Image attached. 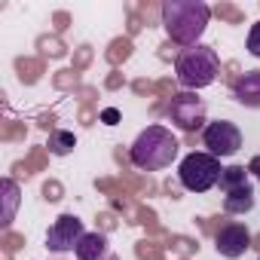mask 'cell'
I'll use <instances>...</instances> for the list:
<instances>
[{
    "label": "cell",
    "instance_id": "cell-1",
    "mask_svg": "<svg viewBox=\"0 0 260 260\" xmlns=\"http://www.w3.org/2000/svg\"><path fill=\"white\" fill-rule=\"evenodd\" d=\"M211 10L202 0H166L162 4V28L178 46H196L205 34Z\"/></svg>",
    "mask_w": 260,
    "mask_h": 260
},
{
    "label": "cell",
    "instance_id": "cell-2",
    "mask_svg": "<svg viewBox=\"0 0 260 260\" xmlns=\"http://www.w3.org/2000/svg\"><path fill=\"white\" fill-rule=\"evenodd\" d=\"M128 156H132V166L141 172H159L178 159V138L166 125H147L128 147Z\"/></svg>",
    "mask_w": 260,
    "mask_h": 260
},
{
    "label": "cell",
    "instance_id": "cell-3",
    "mask_svg": "<svg viewBox=\"0 0 260 260\" xmlns=\"http://www.w3.org/2000/svg\"><path fill=\"white\" fill-rule=\"evenodd\" d=\"M220 74V58L211 46L205 43H196V46H187L178 52L175 58V77L178 83L184 86V92H196V89H205L217 80Z\"/></svg>",
    "mask_w": 260,
    "mask_h": 260
},
{
    "label": "cell",
    "instance_id": "cell-4",
    "mask_svg": "<svg viewBox=\"0 0 260 260\" xmlns=\"http://www.w3.org/2000/svg\"><path fill=\"white\" fill-rule=\"evenodd\" d=\"M220 159L217 156H211L208 150H193V153H187L184 159H181V166H178V181H181V187L184 190H190V193H205V190H211V187H217V181H220Z\"/></svg>",
    "mask_w": 260,
    "mask_h": 260
},
{
    "label": "cell",
    "instance_id": "cell-5",
    "mask_svg": "<svg viewBox=\"0 0 260 260\" xmlns=\"http://www.w3.org/2000/svg\"><path fill=\"white\" fill-rule=\"evenodd\" d=\"M169 119L181 128V132H199V128H205V101L196 95V92H178L172 95L169 107H166Z\"/></svg>",
    "mask_w": 260,
    "mask_h": 260
},
{
    "label": "cell",
    "instance_id": "cell-6",
    "mask_svg": "<svg viewBox=\"0 0 260 260\" xmlns=\"http://www.w3.org/2000/svg\"><path fill=\"white\" fill-rule=\"evenodd\" d=\"M202 144L208 147L211 156L217 159H226L233 153H239L242 147V132H239V125L230 122V119H214L202 128Z\"/></svg>",
    "mask_w": 260,
    "mask_h": 260
},
{
    "label": "cell",
    "instance_id": "cell-7",
    "mask_svg": "<svg viewBox=\"0 0 260 260\" xmlns=\"http://www.w3.org/2000/svg\"><path fill=\"white\" fill-rule=\"evenodd\" d=\"M83 236H86L83 220H80L77 214H61V217L46 230V248L55 251V254H64V251H74Z\"/></svg>",
    "mask_w": 260,
    "mask_h": 260
},
{
    "label": "cell",
    "instance_id": "cell-8",
    "mask_svg": "<svg viewBox=\"0 0 260 260\" xmlns=\"http://www.w3.org/2000/svg\"><path fill=\"white\" fill-rule=\"evenodd\" d=\"M214 248H217V254L220 257H226V260H236V257H242L248 248H251V233H248V226L245 223H223L220 230H217V236H214Z\"/></svg>",
    "mask_w": 260,
    "mask_h": 260
},
{
    "label": "cell",
    "instance_id": "cell-9",
    "mask_svg": "<svg viewBox=\"0 0 260 260\" xmlns=\"http://www.w3.org/2000/svg\"><path fill=\"white\" fill-rule=\"evenodd\" d=\"M233 98L242 107L257 110L260 107V71H245L236 83H233Z\"/></svg>",
    "mask_w": 260,
    "mask_h": 260
},
{
    "label": "cell",
    "instance_id": "cell-10",
    "mask_svg": "<svg viewBox=\"0 0 260 260\" xmlns=\"http://www.w3.org/2000/svg\"><path fill=\"white\" fill-rule=\"evenodd\" d=\"M77 260H101L107 254V236L104 233H86L80 239V245L74 248Z\"/></svg>",
    "mask_w": 260,
    "mask_h": 260
},
{
    "label": "cell",
    "instance_id": "cell-11",
    "mask_svg": "<svg viewBox=\"0 0 260 260\" xmlns=\"http://www.w3.org/2000/svg\"><path fill=\"white\" fill-rule=\"evenodd\" d=\"M223 208H226V214H248V211L254 208V187L248 184V187H242V190L226 193V196H223Z\"/></svg>",
    "mask_w": 260,
    "mask_h": 260
},
{
    "label": "cell",
    "instance_id": "cell-12",
    "mask_svg": "<svg viewBox=\"0 0 260 260\" xmlns=\"http://www.w3.org/2000/svg\"><path fill=\"white\" fill-rule=\"evenodd\" d=\"M251 181H248V169L245 166H226L223 172H220V181H217V187L223 190V196L226 193H233V190H242V187H248Z\"/></svg>",
    "mask_w": 260,
    "mask_h": 260
},
{
    "label": "cell",
    "instance_id": "cell-13",
    "mask_svg": "<svg viewBox=\"0 0 260 260\" xmlns=\"http://www.w3.org/2000/svg\"><path fill=\"white\" fill-rule=\"evenodd\" d=\"M0 190H4V220H0V223L10 226L13 217H16V205H19V184H16L13 178H4Z\"/></svg>",
    "mask_w": 260,
    "mask_h": 260
},
{
    "label": "cell",
    "instance_id": "cell-14",
    "mask_svg": "<svg viewBox=\"0 0 260 260\" xmlns=\"http://www.w3.org/2000/svg\"><path fill=\"white\" fill-rule=\"evenodd\" d=\"M74 147H77V138H74V132H64V128H55V132L49 135V150H52L55 156H68Z\"/></svg>",
    "mask_w": 260,
    "mask_h": 260
},
{
    "label": "cell",
    "instance_id": "cell-15",
    "mask_svg": "<svg viewBox=\"0 0 260 260\" xmlns=\"http://www.w3.org/2000/svg\"><path fill=\"white\" fill-rule=\"evenodd\" d=\"M248 52L254 58H260V22H254L251 31H248Z\"/></svg>",
    "mask_w": 260,
    "mask_h": 260
},
{
    "label": "cell",
    "instance_id": "cell-16",
    "mask_svg": "<svg viewBox=\"0 0 260 260\" xmlns=\"http://www.w3.org/2000/svg\"><path fill=\"white\" fill-rule=\"evenodd\" d=\"M101 119H104L107 125H116V122H119V110H116V107H107V110L101 113Z\"/></svg>",
    "mask_w": 260,
    "mask_h": 260
},
{
    "label": "cell",
    "instance_id": "cell-17",
    "mask_svg": "<svg viewBox=\"0 0 260 260\" xmlns=\"http://www.w3.org/2000/svg\"><path fill=\"white\" fill-rule=\"evenodd\" d=\"M248 175H254V181H260V156H254L248 162Z\"/></svg>",
    "mask_w": 260,
    "mask_h": 260
}]
</instances>
